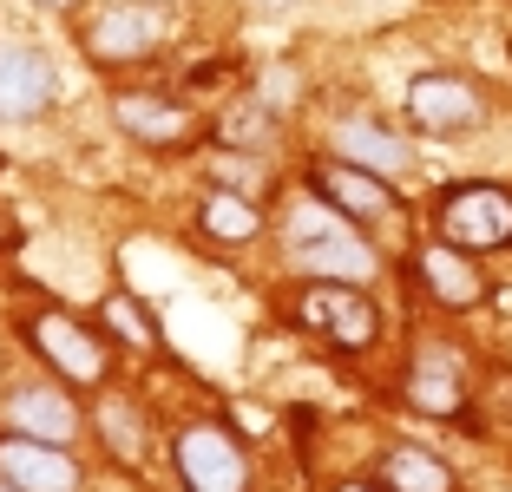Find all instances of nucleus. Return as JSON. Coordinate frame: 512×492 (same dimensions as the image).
<instances>
[{"label": "nucleus", "instance_id": "9b49d317", "mask_svg": "<svg viewBox=\"0 0 512 492\" xmlns=\"http://www.w3.org/2000/svg\"><path fill=\"white\" fill-rule=\"evenodd\" d=\"M0 479L14 492H79V466L66 460V447H40L20 433L0 440Z\"/></svg>", "mask_w": 512, "mask_h": 492}, {"label": "nucleus", "instance_id": "4be33fe9", "mask_svg": "<svg viewBox=\"0 0 512 492\" xmlns=\"http://www.w3.org/2000/svg\"><path fill=\"white\" fill-rule=\"evenodd\" d=\"M0 492H14V486H7V479H0Z\"/></svg>", "mask_w": 512, "mask_h": 492}, {"label": "nucleus", "instance_id": "1a4fd4ad", "mask_svg": "<svg viewBox=\"0 0 512 492\" xmlns=\"http://www.w3.org/2000/svg\"><path fill=\"white\" fill-rule=\"evenodd\" d=\"M309 191L329 210H342L348 224H355V217H394V204H401L388 178H375V171H362V164H348V158L316 164V171H309Z\"/></svg>", "mask_w": 512, "mask_h": 492}, {"label": "nucleus", "instance_id": "2eb2a0df", "mask_svg": "<svg viewBox=\"0 0 512 492\" xmlns=\"http://www.w3.org/2000/svg\"><path fill=\"white\" fill-rule=\"evenodd\" d=\"M335 145H342L348 164H362V171H375V178H388V171H401V164H407L401 138L381 132V125H368V119H342V125H335Z\"/></svg>", "mask_w": 512, "mask_h": 492}, {"label": "nucleus", "instance_id": "20e7f679", "mask_svg": "<svg viewBox=\"0 0 512 492\" xmlns=\"http://www.w3.org/2000/svg\"><path fill=\"white\" fill-rule=\"evenodd\" d=\"M171 453H178L184 492H250V466H243L237 440H230L217 420H191Z\"/></svg>", "mask_w": 512, "mask_h": 492}, {"label": "nucleus", "instance_id": "423d86ee", "mask_svg": "<svg viewBox=\"0 0 512 492\" xmlns=\"http://www.w3.org/2000/svg\"><path fill=\"white\" fill-rule=\"evenodd\" d=\"M27 342L53 361V374H66V381H79V388L106 381V348H99V335H92L79 315H66V309L33 315V322H27Z\"/></svg>", "mask_w": 512, "mask_h": 492}, {"label": "nucleus", "instance_id": "412c9836", "mask_svg": "<svg viewBox=\"0 0 512 492\" xmlns=\"http://www.w3.org/2000/svg\"><path fill=\"white\" fill-rule=\"evenodd\" d=\"M335 492H388L381 479H348V486H335Z\"/></svg>", "mask_w": 512, "mask_h": 492}, {"label": "nucleus", "instance_id": "ddd939ff", "mask_svg": "<svg viewBox=\"0 0 512 492\" xmlns=\"http://www.w3.org/2000/svg\"><path fill=\"white\" fill-rule=\"evenodd\" d=\"M414 276H421L427 296L447 302V309H473V302L486 296V276L473 269V256L453 250V243H427V250L414 256Z\"/></svg>", "mask_w": 512, "mask_h": 492}, {"label": "nucleus", "instance_id": "9d476101", "mask_svg": "<svg viewBox=\"0 0 512 492\" xmlns=\"http://www.w3.org/2000/svg\"><path fill=\"white\" fill-rule=\"evenodd\" d=\"M60 79H53V60L33 53V46H0V119H40L53 105Z\"/></svg>", "mask_w": 512, "mask_h": 492}, {"label": "nucleus", "instance_id": "0eeeda50", "mask_svg": "<svg viewBox=\"0 0 512 492\" xmlns=\"http://www.w3.org/2000/svg\"><path fill=\"white\" fill-rule=\"evenodd\" d=\"M158 40H165V14H158V7H138V0L106 7V14L86 27V53L99 66H132V60H145Z\"/></svg>", "mask_w": 512, "mask_h": 492}, {"label": "nucleus", "instance_id": "aec40b11", "mask_svg": "<svg viewBox=\"0 0 512 492\" xmlns=\"http://www.w3.org/2000/svg\"><path fill=\"white\" fill-rule=\"evenodd\" d=\"M106 322H112V335H125L132 348H151V342H158V328L145 322V309H138L132 296H106Z\"/></svg>", "mask_w": 512, "mask_h": 492}, {"label": "nucleus", "instance_id": "4468645a", "mask_svg": "<svg viewBox=\"0 0 512 492\" xmlns=\"http://www.w3.org/2000/svg\"><path fill=\"white\" fill-rule=\"evenodd\" d=\"M112 119H119V132L145 138V145H178V138L191 132L184 105L178 99H158V92H125V99L112 105Z\"/></svg>", "mask_w": 512, "mask_h": 492}, {"label": "nucleus", "instance_id": "a211bd4d", "mask_svg": "<svg viewBox=\"0 0 512 492\" xmlns=\"http://www.w3.org/2000/svg\"><path fill=\"white\" fill-rule=\"evenodd\" d=\"M217 138H224L230 151L270 145V138H276V119H270V105H230L224 119H217Z\"/></svg>", "mask_w": 512, "mask_h": 492}, {"label": "nucleus", "instance_id": "6e6552de", "mask_svg": "<svg viewBox=\"0 0 512 492\" xmlns=\"http://www.w3.org/2000/svg\"><path fill=\"white\" fill-rule=\"evenodd\" d=\"M407 401L434 420L460 414L467 407V361H460V348H447V342L414 348V361H407Z\"/></svg>", "mask_w": 512, "mask_h": 492}, {"label": "nucleus", "instance_id": "f3484780", "mask_svg": "<svg viewBox=\"0 0 512 492\" xmlns=\"http://www.w3.org/2000/svg\"><path fill=\"white\" fill-rule=\"evenodd\" d=\"M197 224L211 230L217 243H250L256 230H263V217H256V204L243 191H211V197H204V210H197Z\"/></svg>", "mask_w": 512, "mask_h": 492}, {"label": "nucleus", "instance_id": "7ed1b4c3", "mask_svg": "<svg viewBox=\"0 0 512 492\" xmlns=\"http://www.w3.org/2000/svg\"><path fill=\"white\" fill-rule=\"evenodd\" d=\"M440 243L453 250H506L512 243V197L499 184H460V191L440 204Z\"/></svg>", "mask_w": 512, "mask_h": 492}, {"label": "nucleus", "instance_id": "dca6fc26", "mask_svg": "<svg viewBox=\"0 0 512 492\" xmlns=\"http://www.w3.org/2000/svg\"><path fill=\"white\" fill-rule=\"evenodd\" d=\"M381 486L388 492H453V473L427 447H394L381 460Z\"/></svg>", "mask_w": 512, "mask_h": 492}, {"label": "nucleus", "instance_id": "6ab92c4d", "mask_svg": "<svg viewBox=\"0 0 512 492\" xmlns=\"http://www.w3.org/2000/svg\"><path fill=\"white\" fill-rule=\"evenodd\" d=\"M99 433H106V447L119 453V460H138V407L125 401V394H106V407H99Z\"/></svg>", "mask_w": 512, "mask_h": 492}, {"label": "nucleus", "instance_id": "f03ea898", "mask_svg": "<svg viewBox=\"0 0 512 492\" xmlns=\"http://www.w3.org/2000/svg\"><path fill=\"white\" fill-rule=\"evenodd\" d=\"M302 328L309 335H322L329 348H342V355H355V348H375L381 335V309L368 302L362 283H309L296 302Z\"/></svg>", "mask_w": 512, "mask_h": 492}, {"label": "nucleus", "instance_id": "f8f14e48", "mask_svg": "<svg viewBox=\"0 0 512 492\" xmlns=\"http://www.w3.org/2000/svg\"><path fill=\"white\" fill-rule=\"evenodd\" d=\"M0 420H7V433L40 440V447H66L79 433V407H73V394H60V388H20Z\"/></svg>", "mask_w": 512, "mask_h": 492}, {"label": "nucleus", "instance_id": "f257e3e1", "mask_svg": "<svg viewBox=\"0 0 512 492\" xmlns=\"http://www.w3.org/2000/svg\"><path fill=\"white\" fill-rule=\"evenodd\" d=\"M283 250H289V263L309 269L316 283H362V276H375V250H368V237L348 224L342 210L322 204V197L289 210Z\"/></svg>", "mask_w": 512, "mask_h": 492}, {"label": "nucleus", "instance_id": "39448f33", "mask_svg": "<svg viewBox=\"0 0 512 492\" xmlns=\"http://www.w3.org/2000/svg\"><path fill=\"white\" fill-rule=\"evenodd\" d=\"M480 112H486L480 86H467V79H453V73H421L407 86V119H414L421 138H460L480 125Z\"/></svg>", "mask_w": 512, "mask_h": 492}]
</instances>
